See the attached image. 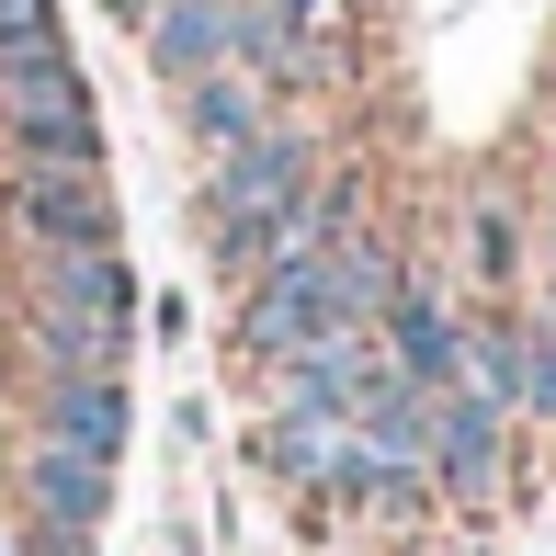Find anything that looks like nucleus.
<instances>
[{"mask_svg": "<svg viewBox=\"0 0 556 556\" xmlns=\"http://www.w3.org/2000/svg\"><path fill=\"white\" fill-rule=\"evenodd\" d=\"M125 307H137V285H125V250L114 239L46 250V273H35V352H46V375H114Z\"/></svg>", "mask_w": 556, "mask_h": 556, "instance_id": "f257e3e1", "label": "nucleus"}, {"mask_svg": "<svg viewBox=\"0 0 556 556\" xmlns=\"http://www.w3.org/2000/svg\"><path fill=\"white\" fill-rule=\"evenodd\" d=\"M0 114H12L23 160H58V170H103V114H91L80 58L58 46V23L23 46H0Z\"/></svg>", "mask_w": 556, "mask_h": 556, "instance_id": "f03ea898", "label": "nucleus"}, {"mask_svg": "<svg viewBox=\"0 0 556 556\" xmlns=\"http://www.w3.org/2000/svg\"><path fill=\"white\" fill-rule=\"evenodd\" d=\"M318 193H307V160H295L285 137H239L216 170V239L239 250V262H285V250H318Z\"/></svg>", "mask_w": 556, "mask_h": 556, "instance_id": "7ed1b4c3", "label": "nucleus"}, {"mask_svg": "<svg viewBox=\"0 0 556 556\" xmlns=\"http://www.w3.org/2000/svg\"><path fill=\"white\" fill-rule=\"evenodd\" d=\"M420 477L454 489L466 511H489V500H500V397L477 387V375L420 387Z\"/></svg>", "mask_w": 556, "mask_h": 556, "instance_id": "20e7f679", "label": "nucleus"}, {"mask_svg": "<svg viewBox=\"0 0 556 556\" xmlns=\"http://www.w3.org/2000/svg\"><path fill=\"white\" fill-rule=\"evenodd\" d=\"M12 489H23V511H35L46 556H80L91 534H103L114 466H91V454H68V443H23V454H12Z\"/></svg>", "mask_w": 556, "mask_h": 556, "instance_id": "39448f33", "label": "nucleus"}, {"mask_svg": "<svg viewBox=\"0 0 556 556\" xmlns=\"http://www.w3.org/2000/svg\"><path fill=\"white\" fill-rule=\"evenodd\" d=\"M12 227L35 250H91V239H114V193H103V170L12 160Z\"/></svg>", "mask_w": 556, "mask_h": 556, "instance_id": "423d86ee", "label": "nucleus"}, {"mask_svg": "<svg viewBox=\"0 0 556 556\" xmlns=\"http://www.w3.org/2000/svg\"><path fill=\"white\" fill-rule=\"evenodd\" d=\"M35 443H68V454H91V466H114V443H125V387H114V375H46Z\"/></svg>", "mask_w": 556, "mask_h": 556, "instance_id": "0eeeda50", "label": "nucleus"}, {"mask_svg": "<svg viewBox=\"0 0 556 556\" xmlns=\"http://www.w3.org/2000/svg\"><path fill=\"white\" fill-rule=\"evenodd\" d=\"M193 137H216V148L262 137V80H250L239 58H227V68H193Z\"/></svg>", "mask_w": 556, "mask_h": 556, "instance_id": "6e6552de", "label": "nucleus"}, {"mask_svg": "<svg viewBox=\"0 0 556 556\" xmlns=\"http://www.w3.org/2000/svg\"><path fill=\"white\" fill-rule=\"evenodd\" d=\"M477 273H511V216H477Z\"/></svg>", "mask_w": 556, "mask_h": 556, "instance_id": "1a4fd4ad", "label": "nucleus"}, {"mask_svg": "<svg viewBox=\"0 0 556 556\" xmlns=\"http://www.w3.org/2000/svg\"><path fill=\"white\" fill-rule=\"evenodd\" d=\"M23 35H46V0H0V46H23Z\"/></svg>", "mask_w": 556, "mask_h": 556, "instance_id": "9d476101", "label": "nucleus"}]
</instances>
